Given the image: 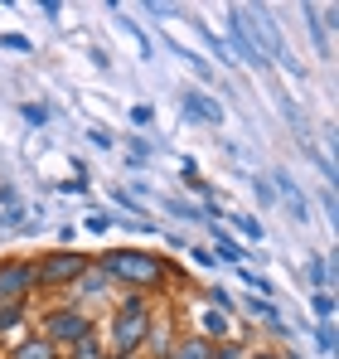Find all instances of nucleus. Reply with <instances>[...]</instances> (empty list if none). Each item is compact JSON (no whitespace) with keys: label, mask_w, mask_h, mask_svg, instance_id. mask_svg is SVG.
I'll list each match as a JSON object with an SVG mask.
<instances>
[{"label":"nucleus","mask_w":339,"mask_h":359,"mask_svg":"<svg viewBox=\"0 0 339 359\" xmlns=\"http://www.w3.org/2000/svg\"><path fill=\"white\" fill-rule=\"evenodd\" d=\"M277 184L286 189V204H291V214H296V219L305 224V214H310V209H305V194L296 189V180H291V175H277Z\"/></svg>","instance_id":"8"},{"label":"nucleus","mask_w":339,"mask_h":359,"mask_svg":"<svg viewBox=\"0 0 339 359\" xmlns=\"http://www.w3.org/2000/svg\"><path fill=\"white\" fill-rule=\"evenodd\" d=\"M88 335V320L78 311H54L49 316V340H63V345H78Z\"/></svg>","instance_id":"3"},{"label":"nucleus","mask_w":339,"mask_h":359,"mask_svg":"<svg viewBox=\"0 0 339 359\" xmlns=\"http://www.w3.org/2000/svg\"><path fill=\"white\" fill-rule=\"evenodd\" d=\"M228 34H233V44H237V59H242V63H252V68H267V59H262V49H257V44L247 39V20H242L237 10L228 15Z\"/></svg>","instance_id":"4"},{"label":"nucleus","mask_w":339,"mask_h":359,"mask_svg":"<svg viewBox=\"0 0 339 359\" xmlns=\"http://www.w3.org/2000/svg\"><path fill=\"white\" fill-rule=\"evenodd\" d=\"M73 277H83V257L78 252H58V257H49L44 267H39V282H73Z\"/></svg>","instance_id":"5"},{"label":"nucleus","mask_w":339,"mask_h":359,"mask_svg":"<svg viewBox=\"0 0 339 359\" xmlns=\"http://www.w3.org/2000/svg\"><path fill=\"white\" fill-rule=\"evenodd\" d=\"M29 282H34V272H29V267H0V306H5V301H15Z\"/></svg>","instance_id":"6"},{"label":"nucleus","mask_w":339,"mask_h":359,"mask_svg":"<svg viewBox=\"0 0 339 359\" xmlns=\"http://www.w3.org/2000/svg\"><path fill=\"white\" fill-rule=\"evenodd\" d=\"M219 252H223L228 262H237V257H242V243H233L228 233H219Z\"/></svg>","instance_id":"13"},{"label":"nucleus","mask_w":339,"mask_h":359,"mask_svg":"<svg viewBox=\"0 0 339 359\" xmlns=\"http://www.w3.org/2000/svg\"><path fill=\"white\" fill-rule=\"evenodd\" d=\"M174 359H209V345H204V340H189V345L174 350Z\"/></svg>","instance_id":"10"},{"label":"nucleus","mask_w":339,"mask_h":359,"mask_svg":"<svg viewBox=\"0 0 339 359\" xmlns=\"http://www.w3.org/2000/svg\"><path fill=\"white\" fill-rule=\"evenodd\" d=\"M204 330H214V335H223V316H219V311H209V316H204Z\"/></svg>","instance_id":"15"},{"label":"nucleus","mask_w":339,"mask_h":359,"mask_svg":"<svg viewBox=\"0 0 339 359\" xmlns=\"http://www.w3.org/2000/svg\"><path fill=\"white\" fill-rule=\"evenodd\" d=\"M15 359H54V345L49 340H29V345H20Z\"/></svg>","instance_id":"9"},{"label":"nucleus","mask_w":339,"mask_h":359,"mask_svg":"<svg viewBox=\"0 0 339 359\" xmlns=\"http://www.w3.org/2000/svg\"><path fill=\"white\" fill-rule=\"evenodd\" d=\"M233 224H237L247 238H262V224H257V219H247V214H233Z\"/></svg>","instance_id":"12"},{"label":"nucleus","mask_w":339,"mask_h":359,"mask_svg":"<svg viewBox=\"0 0 339 359\" xmlns=\"http://www.w3.org/2000/svg\"><path fill=\"white\" fill-rule=\"evenodd\" d=\"M257 359H277V355H257Z\"/></svg>","instance_id":"17"},{"label":"nucleus","mask_w":339,"mask_h":359,"mask_svg":"<svg viewBox=\"0 0 339 359\" xmlns=\"http://www.w3.org/2000/svg\"><path fill=\"white\" fill-rule=\"evenodd\" d=\"M107 272L112 277H126V282H155L160 277V262L146 257V252H107Z\"/></svg>","instance_id":"1"},{"label":"nucleus","mask_w":339,"mask_h":359,"mask_svg":"<svg viewBox=\"0 0 339 359\" xmlns=\"http://www.w3.org/2000/svg\"><path fill=\"white\" fill-rule=\"evenodd\" d=\"M184 112H189V117H204V121H219V117H223V112H219V102H209L204 93H189V97H184Z\"/></svg>","instance_id":"7"},{"label":"nucleus","mask_w":339,"mask_h":359,"mask_svg":"<svg viewBox=\"0 0 339 359\" xmlns=\"http://www.w3.org/2000/svg\"><path fill=\"white\" fill-rule=\"evenodd\" d=\"M0 44H5V49H20V54H29V39H20V34H5Z\"/></svg>","instance_id":"14"},{"label":"nucleus","mask_w":339,"mask_h":359,"mask_svg":"<svg viewBox=\"0 0 339 359\" xmlns=\"http://www.w3.org/2000/svg\"><path fill=\"white\" fill-rule=\"evenodd\" d=\"M102 355V350H97V340H92V335H83V340H78V350H73V359H97Z\"/></svg>","instance_id":"11"},{"label":"nucleus","mask_w":339,"mask_h":359,"mask_svg":"<svg viewBox=\"0 0 339 359\" xmlns=\"http://www.w3.org/2000/svg\"><path fill=\"white\" fill-rule=\"evenodd\" d=\"M315 340H320V350H335V330H330V325H320V335H315Z\"/></svg>","instance_id":"16"},{"label":"nucleus","mask_w":339,"mask_h":359,"mask_svg":"<svg viewBox=\"0 0 339 359\" xmlns=\"http://www.w3.org/2000/svg\"><path fill=\"white\" fill-rule=\"evenodd\" d=\"M141 335H146V306H141V301H131V306L116 316V325H112V355L136 350V345H141Z\"/></svg>","instance_id":"2"}]
</instances>
